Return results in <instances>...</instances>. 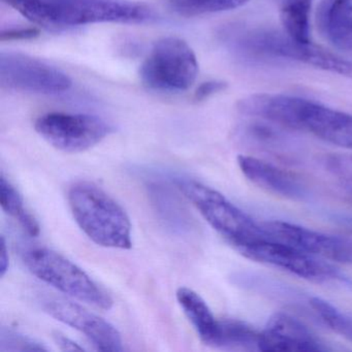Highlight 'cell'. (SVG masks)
Instances as JSON below:
<instances>
[{"instance_id":"cell-1","label":"cell","mask_w":352,"mask_h":352,"mask_svg":"<svg viewBox=\"0 0 352 352\" xmlns=\"http://www.w3.org/2000/svg\"><path fill=\"white\" fill-rule=\"evenodd\" d=\"M67 199L74 219L90 240L106 248H131V220L102 188L94 183H76Z\"/></svg>"},{"instance_id":"cell-4","label":"cell","mask_w":352,"mask_h":352,"mask_svg":"<svg viewBox=\"0 0 352 352\" xmlns=\"http://www.w3.org/2000/svg\"><path fill=\"white\" fill-rule=\"evenodd\" d=\"M24 263L32 275L72 298L102 310H110L113 300L81 267L63 255L47 248L24 254Z\"/></svg>"},{"instance_id":"cell-6","label":"cell","mask_w":352,"mask_h":352,"mask_svg":"<svg viewBox=\"0 0 352 352\" xmlns=\"http://www.w3.org/2000/svg\"><path fill=\"white\" fill-rule=\"evenodd\" d=\"M34 127L47 143L65 153L86 151L100 143L111 131L108 123L100 117L67 113L43 115Z\"/></svg>"},{"instance_id":"cell-16","label":"cell","mask_w":352,"mask_h":352,"mask_svg":"<svg viewBox=\"0 0 352 352\" xmlns=\"http://www.w3.org/2000/svg\"><path fill=\"white\" fill-rule=\"evenodd\" d=\"M261 333L236 319L219 320L217 335L211 347L232 351H259Z\"/></svg>"},{"instance_id":"cell-28","label":"cell","mask_w":352,"mask_h":352,"mask_svg":"<svg viewBox=\"0 0 352 352\" xmlns=\"http://www.w3.org/2000/svg\"><path fill=\"white\" fill-rule=\"evenodd\" d=\"M279 6L280 9L294 5V3H312V0H274Z\"/></svg>"},{"instance_id":"cell-14","label":"cell","mask_w":352,"mask_h":352,"mask_svg":"<svg viewBox=\"0 0 352 352\" xmlns=\"http://www.w3.org/2000/svg\"><path fill=\"white\" fill-rule=\"evenodd\" d=\"M317 24L336 49L352 55V0H322Z\"/></svg>"},{"instance_id":"cell-26","label":"cell","mask_w":352,"mask_h":352,"mask_svg":"<svg viewBox=\"0 0 352 352\" xmlns=\"http://www.w3.org/2000/svg\"><path fill=\"white\" fill-rule=\"evenodd\" d=\"M54 339L57 345H58L61 349L65 350V351H83L84 350V348L78 345L76 342L72 341L71 339L65 337L63 335H60V333H55Z\"/></svg>"},{"instance_id":"cell-12","label":"cell","mask_w":352,"mask_h":352,"mask_svg":"<svg viewBox=\"0 0 352 352\" xmlns=\"http://www.w3.org/2000/svg\"><path fill=\"white\" fill-rule=\"evenodd\" d=\"M327 348L298 319L277 313L261 331L259 351H325Z\"/></svg>"},{"instance_id":"cell-19","label":"cell","mask_w":352,"mask_h":352,"mask_svg":"<svg viewBox=\"0 0 352 352\" xmlns=\"http://www.w3.org/2000/svg\"><path fill=\"white\" fill-rule=\"evenodd\" d=\"M311 3H294L280 9V20L284 32L292 40L310 42Z\"/></svg>"},{"instance_id":"cell-13","label":"cell","mask_w":352,"mask_h":352,"mask_svg":"<svg viewBox=\"0 0 352 352\" xmlns=\"http://www.w3.org/2000/svg\"><path fill=\"white\" fill-rule=\"evenodd\" d=\"M298 131H308L327 143L352 150V115L347 113L306 100Z\"/></svg>"},{"instance_id":"cell-25","label":"cell","mask_w":352,"mask_h":352,"mask_svg":"<svg viewBox=\"0 0 352 352\" xmlns=\"http://www.w3.org/2000/svg\"><path fill=\"white\" fill-rule=\"evenodd\" d=\"M38 36H40V32L36 28H18V30H10L1 32L0 40H1V42L32 40V38H38Z\"/></svg>"},{"instance_id":"cell-20","label":"cell","mask_w":352,"mask_h":352,"mask_svg":"<svg viewBox=\"0 0 352 352\" xmlns=\"http://www.w3.org/2000/svg\"><path fill=\"white\" fill-rule=\"evenodd\" d=\"M249 0H170L173 9L180 15L197 16L232 11L246 5Z\"/></svg>"},{"instance_id":"cell-15","label":"cell","mask_w":352,"mask_h":352,"mask_svg":"<svg viewBox=\"0 0 352 352\" xmlns=\"http://www.w3.org/2000/svg\"><path fill=\"white\" fill-rule=\"evenodd\" d=\"M177 300L192 324L204 344L212 346L217 335L219 320L215 318L207 302L197 292L188 287L177 290Z\"/></svg>"},{"instance_id":"cell-18","label":"cell","mask_w":352,"mask_h":352,"mask_svg":"<svg viewBox=\"0 0 352 352\" xmlns=\"http://www.w3.org/2000/svg\"><path fill=\"white\" fill-rule=\"evenodd\" d=\"M150 197L160 217L177 230L188 228L189 218L179 199L164 185H150Z\"/></svg>"},{"instance_id":"cell-23","label":"cell","mask_w":352,"mask_h":352,"mask_svg":"<svg viewBox=\"0 0 352 352\" xmlns=\"http://www.w3.org/2000/svg\"><path fill=\"white\" fill-rule=\"evenodd\" d=\"M42 344L18 331L3 327L0 331V351H46Z\"/></svg>"},{"instance_id":"cell-21","label":"cell","mask_w":352,"mask_h":352,"mask_svg":"<svg viewBox=\"0 0 352 352\" xmlns=\"http://www.w3.org/2000/svg\"><path fill=\"white\" fill-rule=\"evenodd\" d=\"M310 305L331 331L352 343V316L342 312L322 298H311Z\"/></svg>"},{"instance_id":"cell-22","label":"cell","mask_w":352,"mask_h":352,"mask_svg":"<svg viewBox=\"0 0 352 352\" xmlns=\"http://www.w3.org/2000/svg\"><path fill=\"white\" fill-rule=\"evenodd\" d=\"M327 172L337 179L352 197V155L329 154L324 158Z\"/></svg>"},{"instance_id":"cell-10","label":"cell","mask_w":352,"mask_h":352,"mask_svg":"<svg viewBox=\"0 0 352 352\" xmlns=\"http://www.w3.org/2000/svg\"><path fill=\"white\" fill-rule=\"evenodd\" d=\"M261 224L270 240L285 243L318 258L352 263V242L347 239L315 232L288 222L269 221Z\"/></svg>"},{"instance_id":"cell-9","label":"cell","mask_w":352,"mask_h":352,"mask_svg":"<svg viewBox=\"0 0 352 352\" xmlns=\"http://www.w3.org/2000/svg\"><path fill=\"white\" fill-rule=\"evenodd\" d=\"M38 304L53 318L83 333L100 351H122V339L118 329L77 302L61 296L44 294Z\"/></svg>"},{"instance_id":"cell-7","label":"cell","mask_w":352,"mask_h":352,"mask_svg":"<svg viewBox=\"0 0 352 352\" xmlns=\"http://www.w3.org/2000/svg\"><path fill=\"white\" fill-rule=\"evenodd\" d=\"M236 250L251 261L283 270L309 281L327 282L340 277L339 272L322 259L278 241L265 239Z\"/></svg>"},{"instance_id":"cell-8","label":"cell","mask_w":352,"mask_h":352,"mask_svg":"<svg viewBox=\"0 0 352 352\" xmlns=\"http://www.w3.org/2000/svg\"><path fill=\"white\" fill-rule=\"evenodd\" d=\"M0 85L18 91L54 94L69 90L72 80L63 72L34 57L1 52Z\"/></svg>"},{"instance_id":"cell-27","label":"cell","mask_w":352,"mask_h":352,"mask_svg":"<svg viewBox=\"0 0 352 352\" xmlns=\"http://www.w3.org/2000/svg\"><path fill=\"white\" fill-rule=\"evenodd\" d=\"M9 251H8L6 239L1 238V249H0V275L1 277L6 275L9 269Z\"/></svg>"},{"instance_id":"cell-2","label":"cell","mask_w":352,"mask_h":352,"mask_svg":"<svg viewBox=\"0 0 352 352\" xmlns=\"http://www.w3.org/2000/svg\"><path fill=\"white\" fill-rule=\"evenodd\" d=\"M232 34V46L247 56L298 61L352 79V61L345 60L312 43L296 42L285 32L252 28L236 30Z\"/></svg>"},{"instance_id":"cell-3","label":"cell","mask_w":352,"mask_h":352,"mask_svg":"<svg viewBox=\"0 0 352 352\" xmlns=\"http://www.w3.org/2000/svg\"><path fill=\"white\" fill-rule=\"evenodd\" d=\"M176 185L206 221L234 248L269 239L263 224L255 222L215 189L192 179L178 178Z\"/></svg>"},{"instance_id":"cell-17","label":"cell","mask_w":352,"mask_h":352,"mask_svg":"<svg viewBox=\"0 0 352 352\" xmlns=\"http://www.w3.org/2000/svg\"><path fill=\"white\" fill-rule=\"evenodd\" d=\"M0 203L3 211L18 221L30 236L40 234V226L36 218L26 210L21 195L3 175L0 178Z\"/></svg>"},{"instance_id":"cell-11","label":"cell","mask_w":352,"mask_h":352,"mask_svg":"<svg viewBox=\"0 0 352 352\" xmlns=\"http://www.w3.org/2000/svg\"><path fill=\"white\" fill-rule=\"evenodd\" d=\"M238 164L242 174L265 192L290 201H304L308 197L300 178L280 166L247 155L238 156Z\"/></svg>"},{"instance_id":"cell-24","label":"cell","mask_w":352,"mask_h":352,"mask_svg":"<svg viewBox=\"0 0 352 352\" xmlns=\"http://www.w3.org/2000/svg\"><path fill=\"white\" fill-rule=\"evenodd\" d=\"M226 88H228V84L223 81L214 80V81L205 82L197 87L195 94V100L197 102H201V100H207L210 96H214L218 92L223 91Z\"/></svg>"},{"instance_id":"cell-5","label":"cell","mask_w":352,"mask_h":352,"mask_svg":"<svg viewBox=\"0 0 352 352\" xmlns=\"http://www.w3.org/2000/svg\"><path fill=\"white\" fill-rule=\"evenodd\" d=\"M197 73L199 65L192 49L185 41L173 36L158 41L140 67L144 85L170 94L188 90Z\"/></svg>"}]
</instances>
